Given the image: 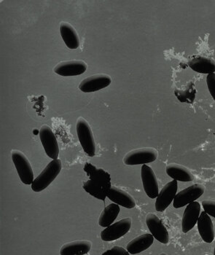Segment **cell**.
<instances>
[{
  "label": "cell",
  "mask_w": 215,
  "mask_h": 255,
  "mask_svg": "<svg viewBox=\"0 0 215 255\" xmlns=\"http://www.w3.org/2000/svg\"><path fill=\"white\" fill-rule=\"evenodd\" d=\"M188 66L199 73H215V60L202 56H195L188 61Z\"/></svg>",
  "instance_id": "15"
},
{
  "label": "cell",
  "mask_w": 215,
  "mask_h": 255,
  "mask_svg": "<svg viewBox=\"0 0 215 255\" xmlns=\"http://www.w3.org/2000/svg\"><path fill=\"white\" fill-rule=\"evenodd\" d=\"M214 255H215V249H214Z\"/></svg>",
  "instance_id": "27"
},
{
  "label": "cell",
  "mask_w": 215,
  "mask_h": 255,
  "mask_svg": "<svg viewBox=\"0 0 215 255\" xmlns=\"http://www.w3.org/2000/svg\"><path fill=\"white\" fill-rule=\"evenodd\" d=\"M207 83L209 91L215 101V73L207 75Z\"/></svg>",
  "instance_id": "24"
},
{
  "label": "cell",
  "mask_w": 215,
  "mask_h": 255,
  "mask_svg": "<svg viewBox=\"0 0 215 255\" xmlns=\"http://www.w3.org/2000/svg\"><path fill=\"white\" fill-rule=\"evenodd\" d=\"M77 133L83 150L89 156L96 155V143L94 134L88 121L82 117L77 120Z\"/></svg>",
  "instance_id": "3"
},
{
  "label": "cell",
  "mask_w": 215,
  "mask_h": 255,
  "mask_svg": "<svg viewBox=\"0 0 215 255\" xmlns=\"http://www.w3.org/2000/svg\"><path fill=\"white\" fill-rule=\"evenodd\" d=\"M153 242L154 237L152 234H142L131 240L127 245L126 250L131 255L139 254L150 248Z\"/></svg>",
  "instance_id": "18"
},
{
  "label": "cell",
  "mask_w": 215,
  "mask_h": 255,
  "mask_svg": "<svg viewBox=\"0 0 215 255\" xmlns=\"http://www.w3.org/2000/svg\"><path fill=\"white\" fill-rule=\"evenodd\" d=\"M112 83V78L107 74H97L85 78L79 85V89L84 93H92L100 91L109 86Z\"/></svg>",
  "instance_id": "10"
},
{
  "label": "cell",
  "mask_w": 215,
  "mask_h": 255,
  "mask_svg": "<svg viewBox=\"0 0 215 255\" xmlns=\"http://www.w3.org/2000/svg\"><path fill=\"white\" fill-rule=\"evenodd\" d=\"M107 197L114 204L126 209H133L136 206V201L132 196L116 187H111Z\"/></svg>",
  "instance_id": "16"
},
{
  "label": "cell",
  "mask_w": 215,
  "mask_h": 255,
  "mask_svg": "<svg viewBox=\"0 0 215 255\" xmlns=\"http://www.w3.org/2000/svg\"><path fill=\"white\" fill-rule=\"evenodd\" d=\"M103 255H130V253L123 247H114L104 253Z\"/></svg>",
  "instance_id": "25"
},
{
  "label": "cell",
  "mask_w": 215,
  "mask_h": 255,
  "mask_svg": "<svg viewBox=\"0 0 215 255\" xmlns=\"http://www.w3.org/2000/svg\"><path fill=\"white\" fill-rule=\"evenodd\" d=\"M146 224L153 237L164 245L169 242V234L162 221L155 214L150 213L145 219Z\"/></svg>",
  "instance_id": "12"
},
{
  "label": "cell",
  "mask_w": 215,
  "mask_h": 255,
  "mask_svg": "<svg viewBox=\"0 0 215 255\" xmlns=\"http://www.w3.org/2000/svg\"><path fill=\"white\" fill-rule=\"evenodd\" d=\"M92 243L89 241H75L63 245L61 255H85L90 252Z\"/></svg>",
  "instance_id": "19"
},
{
  "label": "cell",
  "mask_w": 215,
  "mask_h": 255,
  "mask_svg": "<svg viewBox=\"0 0 215 255\" xmlns=\"http://www.w3.org/2000/svg\"><path fill=\"white\" fill-rule=\"evenodd\" d=\"M132 221L129 217L122 219L105 228L101 233V239L104 242H112L125 236L131 228Z\"/></svg>",
  "instance_id": "7"
},
{
  "label": "cell",
  "mask_w": 215,
  "mask_h": 255,
  "mask_svg": "<svg viewBox=\"0 0 215 255\" xmlns=\"http://www.w3.org/2000/svg\"><path fill=\"white\" fill-rule=\"evenodd\" d=\"M198 230L201 237L206 243L210 244L214 241V226L210 215L205 212L201 214L198 220Z\"/></svg>",
  "instance_id": "17"
},
{
  "label": "cell",
  "mask_w": 215,
  "mask_h": 255,
  "mask_svg": "<svg viewBox=\"0 0 215 255\" xmlns=\"http://www.w3.org/2000/svg\"><path fill=\"white\" fill-rule=\"evenodd\" d=\"M168 175L179 182H189L194 180V174L186 167L177 163H171L166 168Z\"/></svg>",
  "instance_id": "21"
},
{
  "label": "cell",
  "mask_w": 215,
  "mask_h": 255,
  "mask_svg": "<svg viewBox=\"0 0 215 255\" xmlns=\"http://www.w3.org/2000/svg\"><path fill=\"white\" fill-rule=\"evenodd\" d=\"M84 170L89 179L83 185V189L94 198L105 201L112 187L109 173L91 163H86Z\"/></svg>",
  "instance_id": "1"
},
{
  "label": "cell",
  "mask_w": 215,
  "mask_h": 255,
  "mask_svg": "<svg viewBox=\"0 0 215 255\" xmlns=\"http://www.w3.org/2000/svg\"><path fill=\"white\" fill-rule=\"evenodd\" d=\"M202 206L207 215L215 218V201L206 200L202 202Z\"/></svg>",
  "instance_id": "23"
},
{
  "label": "cell",
  "mask_w": 215,
  "mask_h": 255,
  "mask_svg": "<svg viewBox=\"0 0 215 255\" xmlns=\"http://www.w3.org/2000/svg\"><path fill=\"white\" fill-rule=\"evenodd\" d=\"M205 187L202 184H194L177 193L173 202L175 209L184 207L196 201L205 193Z\"/></svg>",
  "instance_id": "6"
},
{
  "label": "cell",
  "mask_w": 215,
  "mask_h": 255,
  "mask_svg": "<svg viewBox=\"0 0 215 255\" xmlns=\"http://www.w3.org/2000/svg\"><path fill=\"white\" fill-rule=\"evenodd\" d=\"M60 33L64 43L70 49L75 50L80 46V39L76 30L70 23L63 21L60 24Z\"/></svg>",
  "instance_id": "20"
},
{
  "label": "cell",
  "mask_w": 215,
  "mask_h": 255,
  "mask_svg": "<svg viewBox=\"0 0 215 255\" xmlns=\"http://www.w3.org/2000/svg\"><path fill=\"white\" fill-rule=\"evenodd\" d=\"M120 206L117 204H111L105 208L99 218V225L103 228H108L113 224L120 213Z\"/></svg>",
  "instance_id": "22"
},
{
  "label": "cell",
  "mask_w": 215,
  "mask_h": 255,
  "mask_svg": "<svg viewBox=\"0 0 215 255\" xmlns=\"http://www.w3.org/2000/svg\"><path fill=\"white\" fill-rule=\"evenodd\" d=\"M141 177H142V184H143L146 195L151 199L157 198L159 194L158 182L156 175L151 167L147 165H142Z\"/></svg>",
  "instance_id": "13"
},
{
  "label": "cell",
  "mask_w": 215,
  "mask_h": 255,
  "mask_svg": "<svg viewBox=\"0 0 215 255\" xmlns=\"http://www.w3.org/2000/svg\"><path fill=\"white\" fill-rule=\"evenodd\" d=\"M177 189L178 183L176 180L169 182L163 187L155 201V209L157 212H164L169 207L177 196Z\"/></svg>",
  "instance_id": "11"
},
{
  "label": "cell",
  "mask_w": 215,
  "mask_h": 255,
  "mask_svg": "<svg viewBox=\"0 0 215 255\" xmlns=\"http://www.w3.org/2000/svg\"><path fill=\"white\" fill-rule=\"evenodd\" d=\"M87 68V64L83 60H71L59 63L53 71L61 76L72 77L82 75Z\"/></svg>",
  "instance_id": "9"
},
{
  "label": "cell",
  "mask_w": 215,
  "mask_h": 255,
  "mask_svg": "<svg viewBox=\"0 0 215 255\" xmlns=\"http://www.w3.org/2000/svg\"><path fill=\"white\" fill-rule=\"evenodd\" d=\"M11 157L21 182L24 185H31L34 180V172L27 157L18 149H12Z\"/></svg>",
  "instance_id": "5"
},
{
  "label": "cell",
  "mask_w": 215,
  "mask_h": 255,
  "mask_svg": "<svg viewBox=\"0 0 215 255\" xmlns=\"http://www.w3.org/2000/svg\"><path fill=\"white\" fill-rule=\"evenodd\" d=\"M39 133L46 155L53 160L58 159L59 155V144L51 128L48 125H43Z\"/></svg>",
  "instance_id": "8"
},
{
  "label": "cell",
  "mask_w": 215,
  "mask_h": 255,
  "mask_svg": "<svg viewBox=\"0 0 215 255\" xmlns=\"http://www.w3.org/2000/svg\"><path fill=\"white\" fill-rule=\"evenodd\" d=\"M62 168V163L61 160L56 159V160H52L31 184V189L35 193L43 191L60 174Z\"/></svg>",
  "instance_id": "2"
},
{
  "label": "cell",
  "mask_w": 215,
  "mask_h": 255,
  "mask_svg": "<svg viewBox=\"0 0 215 255\" xmlns=\"http://www.w3.org/2000/svg\"><path fill=\"white\" fill-rule=\"evenodd\" d=\"M201 205L197 201L186 206L182 220V229L184 234L189 232L194 228L200 217Z\"/></svg>",
  "instance_id": "14"
},
{
  "label": "cell",
  "mask_w": 215,
  "mask_h": 255,
  "mask_svg": "<svg viewBox=\"0 0 215 255\" xmlns=\"http://www.w3.org/2000/svg\"><path fill=\"white\" fill-rule=\"evenodd\" d=\"M158 157V152L153 147H143L133 149L125 154L123 163L127 166L147 165L153 163Z\"/></svg>",
  "instance_id": "4"
},
{
  "label": "cell",
  "mask_w": 215,
  "mask_h": 255,
  "mask_svg": "<svg viewBox=\"0 0 215 255\" xmlns=\"http://www.w3.org/2000/svg\"><path fill=\"white\" fill-rule=\"evenodd\" d=\"M160 255H168L165 254V253H162V254H161Z\"/></svg>",
  "instance_id": "26"
}]
</instances>
